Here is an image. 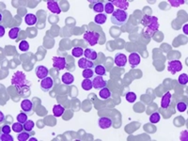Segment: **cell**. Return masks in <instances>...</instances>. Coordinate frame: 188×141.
<instances>
[{
  "label": "cell",
  "instance_id": "obj_35",
  "mask_svg": "<svg viewBox=\"0 0 188 141\" xmlns=\"http://www.w3.org/2000/svg\"><path fill=\"white\" fill-rule=\"evenodd\" d=\"M93 10L95 12H98V13H102V11H104V5H103V3L102 2H97L96 4H94Z\"/></svg>",
  "mask_w": 188,
  "mask_h": 141
},
{
  "label": "cell",
  "instance_id": "obj_44",
  "mask_svg": "<svg viewBox=\"0 0 188 141\" xmlns=\"http://www.w3.org/2000/svg\"><path fill=\"white\" fill-rule=\"evenodd\" d=\"M182 30H183V32H184V34L185 35H187L188 34V25L186 24V25H184V27H182Z\"/></svg>",
  "mask_w": 188,
  "mask_h": 141
},
{
  "label": "cell",
  "instance_id": "obj_27",
  "mask_svg": "<svg viewBox=\"0 0 188 141\" xmlns=\"http://www.w3.org/2000/svg\"><path fill=\"white\" fill-rule=\"evenodd\" d=\"M20 31H21V28H20V27H12V28L10 30V32H9V37H10L11 39H17Z\"/></svg>",
  "mask_w": 188,
  "mask_h": 141
},
{
  "label": "cell",
  "instance_id": "obj_11",
  "mask_svg": "<svg viewBox=\"0 0 188 141\" xmlns=\"http://www.w3.org/2000/svg\"><path fill=\"white\" fill-rule=\"evenodd\" d=\"M113 125V120L108 117H102L98 119V126L101 129H109Z\"/></svg>",
  "mask_w": 188,
  "mask_h": 141
},
{
  "label": "cell",
  "instance_id": "obj_41",
  "mask_svg": "<svg viewBox=\"0 0 188 141\" xmlns=\"http://www.w3.org/2000/svg\"><path fill=\"white\" fill-rule=\"evenodd\" d=\"M169 3L172 7H179L184 4V0H169Z\"/></svg>",
  "mask_w": 188,
  "mask_h": 141
},
{
  "label": "cell",
  "instance_id": "obj_43",
  "mask_svg": "<svg viewBox=\"0 0 188 141\" xmlns=\"http://www.w3.org/2000/svg\"><path fill=\"white\" fill-rule=\"evenodd\" d=\"M5 34V28L3 26H0V37H3Z\"/></svg>",
  "mask_w": 188,
  "mask_h": 141
},
{
  "label": "cell",
  "instance_id": "obj_20",
  "mask_svg": "<svg viewBox=\"0 0 188 141\" xmlns=\"http://www.w3.org/2000/svg\"><path fill=\"white\" fill-rule=\"evenodd\" d=\"M84 56L86 58L91 60V61H93V60H96L97 59V52H95L94 50L90 49V48H87L86 50H84Z\"/></svg>",
  "mask_w": 188,
  "mask_h": 141
},
{
  "label": "cell",
  "instance_id": "obj_4",
  "mask_svg": "<svg viewBox=\"0 0 188 141\" xmlns=\"http://www.w3.org/2000/svg\"><path fill=\"white\" fill-rule=\"evenodd\" d=\"M85 41L90 45V46H95L99 43V39H100V33L95 32V31H90L88 30L83 35Z\"/></svg>",
  "mask_w": 188,
  "mask_h": 141
},
{
  "label": "cell",
  "instance_id": "obj_21",
  "mask_svg": "<svg viewBox=\"0 0 188 141\" xmlns=\"http://www.w3.org/2000/svg\"><path fill=\"white\" fill-rule=\"evenodd\" d=\"M98 96H99V98L102 99V100H107V99H109V98L112 96V93H111V91L106 87V88H103V89H100V92H99Z\"/></svg>",
  "mask_w": 188,
  "mask_h": 141
},
{
  "label": "cell",
  "instance_id": "obj_30",
  "mask_svg": "<svg viewBox=\"0 0 188 141\" xmlns=\"http://www.w3.org/2000/svg\"><path fill=\"white\" fill-rule=\"evenodd\" d=\"M136 98H137L136 94L133 91H129L126 95H125V99H126V101L130 104H134L136 101Z\"/></svg>",
  "mask_w": 188,
  "mask_h": 141
},
{
  "label": "cell",
  "instance_id": "obj_18",
  "mask_svg": "<svg viewBox=\"0 0 188 141\" xmlns=\"http://www.w3.org/2000/svg\"><path fill=\"white\" fill-rule=\"evenodd\" d=\"M61 82L66 86H70L74 82V77L70 73H65L61 75Z\"/></svg>",
  "mask_w": 188,
  "mask_h": 141
},
{
  "label": "cell",
  "instance_id": "obj_19",
  "mask_svg": "<svg viewBox=\"0 0 188 141\" xmlns=\"http://www.w3.org/2000/svg\"><path fill=\"white\" fill-rule=\"evenodd\" d=\"M38 22V18L35 14L33 13H27L25 16V23L27 24V26L28 27H33L37 24Z\"/></svg>",
  "mask_w": 188,
  "mask_h": 141
},
{
  "label": "cell",
  "instance_id": "obj_34",
  "mask_svg": "<svg viewBox=\"0 0 188 141\" xmlns=\"http://www.w3.org/2000/svg\"><path fill=\"white\" fill-rule=\"evenodd\" d=\"M114 11H115V9H114L113 4L110 1H108L106 5H104V12H106V14H112Z\"/></svg>",
  "mask_w": 188,
  "mask_h": 141
},
{
  "label": "cell",
  "instance_id": "obj_10",
  "mask_svg": "<svg viewBox=\"0 0 188 141\" xmlns=\"http://www.w3.org/2000/svg\"><path fill=\"white\" fill-rule=\"evenodd\" d=\"M114 63L118 67L120 68L125 67V65L127 63V56L123 53H118L114 57Z\"/></svg>",
  "mask_w": 188,
  "mask_h": 141
},
{
  "label": "cell",
  "instance_id": "obj_25",
  "mask_svg": "<svg viewBox=\"0 0 188 141\" xmlns=\"http://www.w3.org/2000/svg\"><path fill=\"white\" fill-rule=\"evenodd\" d=\"M94 72L97 75H100V76H104L107 74V69L103 65L100 64V65H96L95 68H94Z\"/></svg>",
  "mask_w": 188,
  "mask_h": 141
},
{
  "label": "cell",
  "instance_id": "obj_39",
  "mask_svg": "<svg viewBox=\"0 0 188 141\" xmlns=\"http://www.w3.org/2000/svg\"><path fill=\"white\" fill-rule=\"evenodd\" d=\"M0 140H1V141H13V137L10 134L2 133L1 135H0Z\"/></svg>",
  "mask_w": 188,
  "mask_h": 141
},
{
  "label": "cell",
  "instance_id": "obj_15",
  "mask_svg": "<svg viewBox=\"0 0 188 141\" xmlns=\"http://www.w3.org/2000/svg\"><path fill=\"white\" fill-rule=\"evenodd\" d=\"M78 67L83 69V70L92 69L94 67V63L91 61V60H90L86 57H82L79 59V61H78Z\"/></svg>",
  "mask_w": 188,
  "mask_h": 141
},
{
  "label": "cell",
  "instance_id": "obj_36",
  "mask_svg": "<svg viewBox=\"0 0 188 141\" xmlns=\"http://www.w3.org/2000/svg\"><path fill=\"white\" fill-rule=\"evenodd\" d=\"M178 82H179V84L182 85V86L187 85V83H188V75H187L186 73L181 74V75L179 76V78H178Z\"/></svg>",
  "mask_w": 188,
  "mask_h": 141
},
{
  "label": "cell",
  "instance_id": "obj_33",
  "mask_svg": "<svg viewBox=\"0 0 188 141\" xmlns=\"http://www.w3.org/2000/svg\"><path fill=\"white\" fill-rule=\"evenodd\" d=\"M11 128H12V131H13V132H15V133H17V134H19V133H22V132L25 130V129H24V124L20 123V122L13 123V124H12V126H11Z\"/></svg>",
  "mask_w": 188,
  "mask_h": 141
},
{
  "label": "cell",
  "instance_id": "obj_28",
  "mask_svg": "<svg viewBox=\"0 0 188 141\" xmlns=\"http://www.w3.org/2000/svg\"><path fill=\"white\" fill-rule=\"evenodd\" d=\"M72 54L74 57H81L82 56H84V49L80 46H76V47L73 48Z\"/></svg>",
  "mask_w": 188,
  "mask_h": 141
},
{
  "label": "cell",
  "instance_id": "obj_3",
  "mask_svg": "<svg viewBox=\"0 0 188 141\" xmlns=\"http://www.w3.org/2000/svg\"><path fill=\"white\" fill-rule=\"evenodd\" d=\"M128 21V13L125 10H117L112 13L111 23L117 27H122Z\"/></svg>",
  "mask_w": 188,
  "mask_h": 141
},
{
  "label": "cell",
  "instance_id": "obj_45",
  "mask_svg": "<svg viewBox=\"0 0 188 141\" xmlns=\"http://www.w3.org/2000/svg\"><path fill=\"white\" fill-rule=\"evenodd\" d=\"M0 118H1V122H3V120H4V118H5V117H4V114H3V112H0Z\"/></svg>",
  "mask_w": 188,
  "mask_h": 141
},
{
  "label": "cell",
  "instance_id": "obj_32",
  "mask_svg": "<svg viewBox=\"0 0 188 141\" xmlns=\"http://www.w3.org/2000/svg\"><path fill=\"white\" fill-rule=\"evenodd\" d=\"M160 118H161L160 114H159L158 112H154V113H152V114L150 116V122H151V123H153V124L158 123V122H160Z\"/></svg>",
  "mask_w": 188,
  "mask_h": 141
},
{
  "label": "cell",
  "instance_id": "obj_13",
  "mask_svg": "<svg viewBox=\"0 0 188 141\" xmlns=\"http://www.w3.org/2000/svg\"><path fill=\"white\" fill-rule=\"evenodd\" d=\"M171 97H172V94L169 91L165 92L163 95V97L161 99V108L165 110L169 107V106L171 104Z\"/></svg>",
  "mask_w": 188,
  "mask_h": 141
},
{
  "label": "cell",
  "instance_id": "obj_22",
  "mask_svg": "<svg viewBox=\"0 0 188 141\" xmlns=\"http://www.w3.org/2000/svg\"><path fill=\"white\" fill-rule=\"evenodd\" d=\"M64 111H65V109L61 105H55L53 106V115L56 118L61 117L62 115H63Z\"/></svg>",
  "mask_w": 188,
  "mask_h": 141
},
{
  "label": "cell",
  "instance_id": "obj_26",
  "mask_svg": "<svg viewBox=\"0 0 188 141\" xmlns=\"http://www.w3.org/2000/svg\"><path fill=\"white\" fill-rule=\"evenodd\" d=\"M31 136V133L29 132H27V131H23L22 133H19L18 135H17V139L18 141H27V140H29Z\"/></svg>",
  "mask_w": 188,
  "mask_h": 141
},
{
  "label": "cell",
  "instance_id": "obj_42",
  "mask_svg": "<svg viewBox=\"0 0 188 141\" xmlns=\"http://www.w3.org/2000/svg\"><path fill=\"white\" fill-rule=\"evenodd\" d=\"M1 132L4 133V134H10V132H11V128H10V125L6 124V125L2 126V128H1Z\"/></svg>",
  "mask_w": 188,
  "mask_h": 141
},
{
  "label": "cell",
  "instance_id": "obj_37",
  "mask_svg": "<svg viewBox=\"0 0 188 141\" xmlns=\"http://www.w3.org/2000/svg\"><path fill=\"white\" fill-rule=\"evenodd\" d=\"M19 49L22 52H27L29 50V44L27 41H21L19 44Z\"/></svg>",
  "mask_w": 188,
  "mask_h": 141
},
{
  "label": "cell",
  "instance_id": "obj_14",
  "mask_svg": "<svg viewBox=\"0 0 188 141\" xmlns=\"http://www.w3.org/2000/svg\"><path fill=\"white\" fill-rule=\"evenodd\" d=\"M128 60H129V63L131 65L132 68H135L136 66H138L140 64V61H141V56H139L138 53H131L129 55V57H128Z\"/></svg>",
  "mask_w": 188,
  "mask_h": 141
},
{
  "label": "cell",
  "instance_id": "obj_38",
  "mask_svg": "<svg viewBox=\"0 0 188 141\" xmlns=\"http://www.w3.org/2000/svg\"><path fill=\"white\" fill-rule=\"evenodd\" d=\"M94 75V72L92 69H86L82 72V76L84 78H91Z\"/></svg>",
  "mask_w": 188,
  "mask_h": 141
},
{
  "label": "cell",
  "instance_id": "obj_9",
  "mask_svg": "<svg viewBox=\"0 0 188 141\" xmlns=\"http://www.w3.org/2000/svg\"><path fill=\"white\" fill-rule=\"evenodd\" d=\"M92 84L95 89H102L107 86V81L104 80L102 76L97 75V76H94V78L92 79Z\"/></svg>",
  "mask_w": 188,
  "mask_h": 141
},
{
  "label": "cell",
  "instance_id": "obj_2",
  "mask_svg": "<svg viewBox=\"0 0 188 141\" xmlns=\"http://www.w3.org/2000/svg\"><path fill=\"white\" fill-rule=\"evenodd\" d=\"M142 25L145 26V28L143 29V35L146 38H151L153 36V34L158 30L159 24L158 19L156 16H149L145 15L142 20Z\"/></svg>",
  "mask_w": 188,
  "mask_h": 141
},
{
  "label": "cell",
  "instance_id": "obj_24",
  "mask_svg": "<svg viewBox=\"0 0 188 141\" xmlns=\"http://www.w3.org/2000/svg\"><path fill=\"white\" fill-rule=\"evenodd\" d=\"M107 14L104 13H98L94 17V22L97 25H103L107 22Z\"/></svg>",
  "mask_w": 188,
  "mask_h": 141
},
{
  "label": "cell",
  "instance_id": "obj_5",
  "mask_svg": "<svg viewBox=\"0 0 188 141\" xmlns=\"http://www.w3.org/2000/svg\"><path fill=\"white\" fill-rule=\"evenodd\" d=\"M53 67L57 69L58 71L65 70L67 68V60L65 56H53Z\"/></svg>",
  "mask_w": 188,
  "mask_h": 141
},
{
  "label": "cell",
  "instance_id": "obj_12",
  "mask_svg": "<svg viewBox=\"0 0 188 141\" xmlns=\"http://www.w3.org/2000/svg\"><path fill=\"white\" fill-rule=\"evenodd\" d=\"M35 73L37 75L38 78H40V80H43L44 78L47 77L48 76V73H49V70L48 68H46L45 66H43V65H39L35 68Z\"/></svg>",
  "mask_w": 188,
  "mask_h": 141
},
{
  "label": "cell",
  "instance_id": "obj_31",
  "mask_svg": "<svg viewBox=\"0 0 188 141\" xmlns=\"http://www.w3.org/2000/svg\"><path fill=\"white\" fill-rule=\"evenodd\" d=\"M34 127H35V123H34V122H32V120H30V119H27V122L24 123V129L27 132L31 133L32 130L34 129Z\"/></svg>",
  "mask_w": 188,
  "mask_h": 141
},
{
  "label": "cell",
  "instance_id": "obj_1",
  "mask_svg": "<svg viewBox=\"0 0 188 141\" xmlns=\"http://www.w3.org/2000/svg\"><path fill=\"white\" fill-rule=\"evenodd\" d=\"M11 85L16 89L21 96H25L26 94H28L27 92H29L30 90L31 82L27 79V75L25 74V73L17 71L11 77Z\"/></svg>",
  "mask_w": 188,
  "mask_h": 141
},
{
  "label": "cell",
  "instance_id": "obj_46",
  "mask_svg": "<svg viewBox=\"0 0 188 141\" xmlns=\"http://www.w3.org/2000/svg\"><path fill=\"white\" fill-rule=\"evenodd\" d=\"M29 140H31V141H33V140H34V141H37V140H38V139H37V138H35V137H34V138H29Z\"/></svg>",
  "mask_w": 188,
  "mask_h": 141
},
{
  "label": "cell",
  "instance_id": "obj_23",
  "mask_svg": "<svg viewBox=\"0 0 188 141\" xmlns=\"http://www.w3.org/2000/svg\"><path fill=\"white\" fill-rule=\"evenodd\" d=\"M81 87L84 90H90L93 88V84H92V80H90V78H85L81 83Z\"/></svg>",
  "mask_w": 188,
  "mask_h": 141
},
{
  "label": "cell",
  "instance_id": "obj_7",
  "mask_svg": "<svg viewBox=\"0 0 188 141\" xmlns=\"http://www.w3.org/2000/svg\"><path fill=\"white\" fill-rule=\"evenodd\" d=\"M182 70V64L180 60L174 59V60H170L169 62L168 65V71L171 73V74H176L178 72Z\"/></svg>",
  "mask_w": 188,
  "mask_h": 141
},
{
  "label": "cell",
  "instance_id": "obj_16",
  "mask_svg": "<svg viewBox=\"0 0 188 141\" xmlns=\"http://www.w3.org/2000/svg\"><path fill=\"white\" fill-rule=\"evenodd\" d=\"M114 7H117L118 10H126L129 7V1L127 0H111L110 1Z\"/></svg>",
  "mask_w": 188,
  "mask_h": 141
},
{
  "label": "cell",
  "instance_id": "obj_29",
  "mask_svg": "<svg viewBox=\"0 0 188 141\" xmlns=\"http://www.w3.org/2000/svg\"><path fill=\"white\" fill-rule=\"evenodd\" d=\"M27 117H28V115L27 114H26L25 112H20L18 115H17V117H16V119H17V122H20V123H22V124H24V123H26L27 122Z\"/></svg>",
  "mask_w": 188,
  "mask_h": 141
},
{
  "label": "cell",
  "instance_id": "obj_8",
  "mask_svg": "<svg viewBox=\"0 0 188 141\" xmlns=\"http://www.w3.org/2000/svg\"><path fill=\"white\" fill-rule=\"evenodd\" d=\"M21 109H22L23 112L27 114L28 116L31 115L33 113V110H34V105L32 103V101H30L29 99L23 100L22 102H21Z\"/></svg>",
  "mask_w": 188,
  "mask_h": 141
},
{
  "label": "cell",
  "instance_id": "obj_17",
  "mask_svg": "<svg viewBox=\"0 0 188 141\" xmlns=\"http://www.w3.org/2000/svg\"><path fill=\"white\" fill-rule=\"evenodd\" d=\"M47 3V8L48 10L54 13V14H59L61 12V10L59 8V5L56 1H54V0H49V1L46 2Z\"/></svg>",
  "mask_w": 188,
  "mask_h": 141
},
{
  "label": "cell",
  "instance_id": "obj_6",
  "mask_svg": "<svg viewBox=\"0 0 188 141\" xmlns=\"http://www.w3.org/2000/svg\"><path fill=\"white\" fill-rule=\"evenodd\" d=\"M53 87H54V79L49 75L40 81V89L44 92H49L50 90H52Z\"/></svg>",
  "mask_w": 188,
  "mask_h": 141
},
{
  "label": "cell",
  "instance_id": "obj_40",
  "mask_svg": "<svg viewBox=\"0 0 188 141\" xmlns=\"http://www.w3.org/2000/svg\"><path fill=\"white\" fill-rule=\"evenodd\" d=\"M187 109V105L184 102H180L177 104V110L179 112H184Z\"/></svg>",
  "mask_w": 188,
  "mask_h": 141
}]
</instances>
